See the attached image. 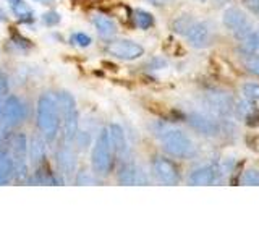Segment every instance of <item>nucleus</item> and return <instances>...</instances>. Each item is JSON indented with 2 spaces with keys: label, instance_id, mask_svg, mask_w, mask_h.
Listing matches in <instances>:
<instances>
[{
  "label": "nucleus",
  "instance_id": "obj_23",
  "mask_svg": "<svg viewBox=\"0 0 259 243\" xmlns=\"http://www.w3.org/2000/svg\"><path fill=\"white\" fill-rule=\"evenodd\" d=\"M243 59V67L246 71H249L251 75L259 76V55H241Z\"/></svg>",
  "mask_w": 259,
  "mask_h": 243
},
{
  "label": "nucleus",
  "instance_id": "obj_1",
  "mask_svg": "<svg viewBox=\"0 0 259 243\" xmlns=\"http://www.w3.org/2000/svg\"><path fill=\"white\" fill-rule=\"evenodd\" d=\"M37 127L42 132L44 138L52 143L60 128V110L57 97L51 93H46L37 101Z\"/></svg>",
  "mask_w": 259,
  "mask_h": 243
},
{
  "label": "nucleus",
  "instance_id": "obj_26",
  "mask_svg": "<svg viewBox=\"0 0 259 243\" xmlns=\"http://www.w3.org/2000/svg\"><path fill=\"white\" fill-rule=\"evenodd\" d=\"M71 43L79 47H88V46H91L93 39L91 36L84 34V32H75V34H71Z\"/></svg>",
  "mask_w": 259,
  "mask_h": 243
},
{
  "label": "nucleus",
  "instance_id": "obj_5",
  "mask_svg": "<svg viewBox=\"0 0 259 243\" xmlns=\"http://www.w3.org/2000/svg\"><path fill=\"white\" fill-rule=\"evenodd\" d=\"M222 23H224V26L229 29L238 40L243 39L245 36H248L249 32L253 31V26H251V23L248 21L246 15L237 7L227 8L222 15Z\"/></svg>",
  "mask_w": 259,
  "mask_h": 243
},
{
  "label": "nucleus",
  "instance_id": "obj_7",
  "mask_svg": "<svg viewBox=\"0 0 259 243\" xmlns=\"http://www.w3.org/2000/svg\"><path fill=\"white\" fill-rule=\"evenodd\" d=\"M12 149H13V174L18 180H23L26 177L28 172V166H26V159H28V143H26V136L23 133H18L13 136L12 140Z\"/></svg>",
  "mask_w": 259,
  "mask_h": 243
},
{
  "label": "nucleus",
  "instance_id": "obj_14",
  "mask_svg": "<svg viewBox=\"0 0 259 243\" xmlns=\"http://www.w3.org/2000/svg\"><path fill=\"white\" fill-rule=\"evenodd\" d=\"M57 164H59L60 174L65 178H71L76 172V156L70 148H62L57 152Z\"/></svg>",
  "mask_w": 259,
  "mask_h": 243
},
{
  "label": "nucleus",
  "instance_id": "obj_16",
  "mask_svg": "<svg viewBox=\"0 0 259 243\" xmlns=\"http://www.w3.org/2000/svg\"><path fill=\"white\" fill-rule=\"evenodd\" d=\"M219 180L215 167L214 166H204L199 167L196 170H193L188 177V183L190 185H196V186H204V185H212Z\"/></svg>",
  "mask_w": 259,
  "mask_h": 243
},
{
  "label": "nucleus",
  "instance_id": "obj_15",
  "mask_svg": "<svg viewBox=\"0 0 259 243\" xmlns=\"http://www.w3.org/2000/svg\"><path fill=\"white\" fill-rule=\"evenodd\" d=\"M109 132V138H110V144H112V151H115L117 156L120 157H125L128 156V143H126V138L123 133V128L120 125H110L107 128Z\"/></svg>",
  "mask_w": 259,
  "mask_h": 243
},
{
  "label": "nucleus",
  "instance_id": "obj_2",
  "mask_svg": "<svg viewBox=\"0 0 259 243\" xmlns=\"http://www.w3.org/2000/svg\"><path fill=\"white\" fill-rule=\"evenodd\" d=\"M160 143L167 154L178 159H186L193 156L194 152V144L191 141V138L186 133H183L182 130L177 128L164 130L160 135Z\"/></svg>",
  "mask_w": 259,
  "mask_h": 243
},
{
  "label": "nucleus",
  "instance_id": "obj_12",
  "mask_svg": "<svg viewBox=\"0 0 259 243\" xmlns=\"http://www.w3.org/2000/svg\"><path fill=\"white\" fill-rule=\"evenodd\" d=\"M188 125L196 130L198 133L204 135V136H215L219 133V124L210 117L204 115V113L199 112H191L188 117H186Z\"/></svg>",
  "mask_w": 259,
  "mask_h": 243
},
{
  "label": "nucleus",
  "instance_id": "obj_18",
  "mask_svg": "<svg viewBox=\"0 0 259 243\" xmlns=\"http://www.w3.org/2000/svg\"><path fill=\"white\" fill-rule=\"evenodd\" d=\"M8 4H10L13 15L21 23H32L34 21V13H32L29 5L24 2V0H8Z\"/></svg>",
  "mask_w": 259,
  "mask_h": 243
},
{
  "label": "nucleus",
  "instance_id": "obj_11",
  "mask_svg": "<svg viewBox=\"0 0 259 243\" xmlns=\"http://www.w3.org/2000/svg\"><path fill=\"white\" fill-rule=\"evenodd\" d=\"M206 105L209 110L214 113L215 117H229L230 113H233L235 109V99L232 96L225 93H207L206 94Z\"/></svg>",
  "mask_w": 259,
  "mask_h": 243
},
{
  "label": "nucleus",
  "instance_id": "obj_13",
  "mask_svg": "<svg viewBox=\"0 0 259 243\" xmlns=\"http://www.w3.org/2000/svg\"><path fill=\"white\" fill-rule=\"evenodd\" d=\"M118 182L121 185H148L149 180H148V177H146V174L143 172V170L135 166V164H123L120 167L118 170Z\"/></svg>",
  "mask_w": 259,
  "mask_h": 243
},
{
  "label": "nucleus",
  "instance_id": "obj_8",
  "mask_svg": "<svg viewBox=\"0 0 259 243\" xmlns=\"http://www.w3.org/2000/svg\"><path fill=\"white\" fill-rule=\"evenodd\" d=\"M186 40L194 49H204L212 44L214 40V29L206 21H194L193 26L185 34Z\"/></svg>",
  "mask_w": 259,
  "mask_h": 243
},
{
  "label": "nucleus",
  "instance_id": "obj_19",
  "mask_svg": "<svg viewBox=\"0 0 259 243\" xmlns=\"http://www.w3.org/2000/svg\"><path fill=\"white\" fill-rule=\"evenodd\" d=\"M29 159L31 164L34 166L36 169H39L40 166L44 164L46 159V144L40 138H32L31 146H29Z\"/></svg>",
  "mask_w": 259,
  "mask_h": 243
},
{
  "label": "nucleus",
  "instance_id": "obj_3",
  "mask_svg": "<svg viewBox=\"0 0 259 243\" xmlns=\"http://www.w3.org/2000/svg\"><path fill=\"white\" fill-rule=\"evenodd\" d=\"M93 170L101 177H107L112 172L113 157H112V144L107 130H102L94 143L93 154H91Z\"/></svg>",
  "mask_w": 259,
  "mask_h": 243
},
{
  "label": "nucleus",
  "instance_id": "obj_4",
  "mask_svg": "<svg viewBox=\"0 0 259 243\" xmlns=\"http://www.w3.org/2000/svg\"><path fill=\"white\" fill-rule=\"evenodd\" d=\"M57 102H59V110L63 117V128H65V141L71 143L76 140L78 135V110L76 102L73 99V96L68 93H60L57 96Z\"/></svg>",
  "mask_w": 259,
  "mask_h": 243
},
{
  "label": "nucleus",
  "instance_id": "obj_22",
  "mask_svg": "<svg viewBox=\"0 0 259 243\" xmlns=\"http://www.w3.org/2000/svg\"><path fill=\"white\" fill-rule=\"evenodd\" d=\"M133 20L136 23V26L141 29H149L154 24V16L146 10H136L133 13Z\"/></svg>",
  "mask_w": 259,
  "mask_h": 243
},
{
  "label": "nucleus",
  "instance_id": "obj_27",
  "mask_svg": "<svg viewBox=\"0 0 259 243\" xmlns=\"http://www.w3.org/2000/svg\"><path fill=\"white\" fill-rule=\"evenodd\" d=\"M7 94H8V78L4 71H0V112H2V105Z\"/></svg>",
  "mask_w": 259,
  "mask_h": 243
},
{
  "label": "nucleus",
  "instance_id": "obj_32",
  "mask_svg": "<svg viewBox=\"0 0 259 243\" xmlns=\"http://www.w3.org/2000/svg\"><path fill=\"white\" fill-rule=\"evenodd\" d=\"M165 65H167V62L164 59H160V57H156V59L149 60L148 67H151V70H160V68H164Z\"/></svg>",
  "mask_w": 259,
  "mask_h": 243
},
{
  "label": "nucleus",
  "instance_id": "obj_21",
  "mask_svg": "<svg viewBox=\"0 0 259 243\" xmlns=\"http://www.w3.org/2000/svg\"><path fill=\"white\" fill-rule=\"evenodd\" d=\"M194 21H196V20H194V16H193V15H190V13H183V15L177 16V18L174 20V23H172V29H174V32H177V34L185 36L186 32H188V29L193 26V23H194Z\"/></svg>",
  "mask_w": 259,
  "mask_h": 243
},
{
  "label": "nucleus",
  "instance_id": "obj_24",
  "mask_svg": "<svg viewBox=\"0 0 259 243\" xmlns=\"http://www.w3.org/2000/svg\"><path fill=\"white\" fill-rule=\"evenodd\" d=\"M241 94L245 96V99L249 101H259V85L256 83H246L241 86Z\"/></svg>",
  "mask_w": 259,
  "mask_h": 243
},
{
  "label": "nucleus",
  "instance_id": "obj_31",
  "mask_svg": "<svg viewBox=\"0 0 259 243\" xmlns=\"http://www.w3.org/2000/svg\"><path fill=\"white\" fill-rule=\"evenodd\" d=\"M13 43H15L16 46H18L20 49H29V47H31V43H29V40H28V39H24V37L20 36V34H16V32L13 34Z\"/></svg>",
  "mask_w": 259,
  "mask_h": 243
},
{
  "label": "nucleus",
  "instance_id": "obj_33",
  "mask_svg": "<svg viewBox=\"0 0 259 243\" xmlns=\"http://www.w3.org/2000/svg\"><path fill=\"white\" fill-rule=\"evenodd\" d=\"M148 2L154 7H165V5H170L175 0H148Z\"/></svg>",
  "mask_w": 259,
  "mask_h": 243
},
{
  "label": "nucleus",
  "instance_id": "obj_28",
  "mask_svg": "<svg viewBox=\"0 0 259 243\" xmlns=\"http://www.w3.org/2000/svg\"><path fill=\"white\" fill-rule=\"evenodd\" d=\"M42 21H44V24H47V26H55V24L60 23V13H57L54 10L47 12L42 15Z\"/></svg>",
  "mask_w": 259,
  "mask_h": 243
},
{
  "label": "nucleus",
  "instance_id": "obj_10",
  "mask_svg": "<svg viewBox=\"0 0 259 243\" xmlns=\"http://www.w3.org/2000/svg\"><path fill=\"white\" fill-rule=\"evenodd\" d=\"M0 118L4 122L5 128H13L24 118V105L16 96L5 97L2 112H0Z\"/></svg>",
  "mask_w": 259,
  "mask_h": 243
},
{
  "label": "nucleus",
  "instance_id": "obj_25",
  "mask_svg": "<svg viewBox=\"0 0 259 243\" xmlns=\"http://www.w3.org/2000/svg\"><path fill=\"white\" fill-rule=\"evenodd\" d=\"M243 185H251V186H259V170L256 169H248L241 177Z\"/></svg>",
  "mask_w": 259,
  "mask_h": 243
},
{
  "label": "nucleus",
  "instance_id": "obj_36",
  "mask_svg": "<svg viewBox=\"0 0 259 243\" xmlns=\"http://www.w3.org/2000/svg\"><path fill=\"white\" fill-rule=\"evenodd\" d=\"M256 32H257V40H259V29H256Z\"/></svg>",
  "mask_w": 259,
  "mask_h": 243
},
{
  "label": "nucleus",
  "instance_id": "obj_9",
  "mask_svg": "<svg viewBox=\"0 0 259 243\" xmlns=\"http://www.w3.org/2000/svg\"><path fill=\"white\" fill-rule=\"evenodd\" d=\"M152 172L157 177V180L164 185H177L180 182V170L175 166V162L165 157H154Z\"/></svg>",
  "mask_w": 259,
  "mask_h": 243
},
{
  "label": "nucleus",
  "instance_id": "obj_35",
  "mask_svg": "<svg viewBox=\"0 0 259 243\" xmlns=\"http://www.w3.org/2000/svg\"><path fill=\"white\" fill-rule=\"evenodd\" d=\"M5 20V13H4V10H0V21H4Z\"/></svg>",
  "mask_w": 259,
  "mask_h": 243
},
{
  "label": "nucleus",
  "instance_id": "obj_20",
  "mask_svg": "<svg viewBox=\"0 0 259 243\" xmlns=\"http://www.w3.org/2000/svg\"><path fill=\"white\" fill-rule=\"evenodd\" d=\"M13 175V160L5 151H0V185L7 183Z\"/></svg>",
  "mask_w": 259,
  "mask_h": 243
},
{
  "label": "nucleus",
  "instance_id": "obj_30",
  "mask_svg": "<svg viewBox=\"0 0 259 243\" xmlns=\"http://www.w3.org/2000/svg\"><path fill=\"white\" fill-rule=\"evenodd\" d=\"M243 4H245V7L251 13L259 16V0H243Z\"/></svg>",
  "mask_w": 259,
  "mask_h": 243
},
{
  "label": "nucleus",
  "instance_id": "obj_17",
  "mask_svg": "<svg viewBox=\"0 0 259 243\" xmlns=\"http://www.w3.org/2000/svg\"><path fill=\"white\" fill-rule=\"evenodd\" d=\"M93 24H94L96 31L99 32L101 37L109 39L117 34V23L102 13H97L93 16Z\"/></svg>",
  "mask_w": 259,
  "mask_h": 243
},
{
  "label": "nucleus",
  "instance_id": "obj_29",
  "mask_svg": "<svg viewBox=\"0 0 259 243\" xmlns=\"http://www.w3.org/2000/svg\"><path fill=\"white\" fill-rule=\"evenodd\" d=\"M76 185H94V178L89 175V174H86V172H79L78 175H76Z\"/></svg>",
  "mask_w": 259,
  "mask_h": 243
},
{
  "label": "nucleus",
  "instance_id": "obj_6",
  "mask_svg": "<svg viewBox=\"0 0 259 243\" xmlns=\"http://www.w3.org/2000/svg\"><path fill=\"white\" fill-rule=\"evenodd\" d=\"M105 52L121 60H136L144 54V49L143 46L135 43V40L117 39V40H110L107 47H105Z\"/></svg>",
  "mask_w": 259,
  "mask_h": 243
},
{
  "label": "nucleus",
  "instance_id": "obj_34",
  "mask_svg": "<svg viewBox=\"0 0 259 243\" xmlns=\"http://www.w3.org/2000/svg\"><path fill=\"white\" fill-rule=\"evenodd\" d=\"M214 2H215L217 5H225V4H229L230 0H214Z\"/></svg>",
  "mask_w": 259,
  "mask_h": 243
}]
</instances>
